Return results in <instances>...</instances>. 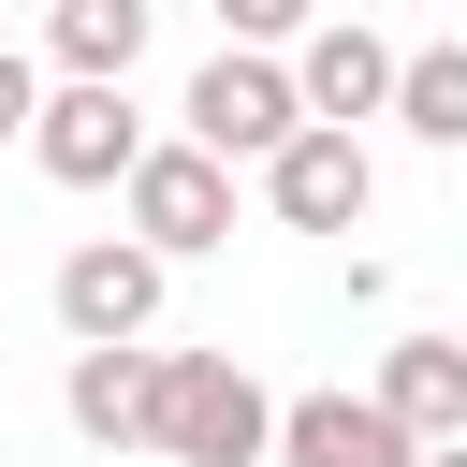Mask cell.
<instances>
[{
  "instance_id": "cell-1",
  "label": "cell",
  "mask_w": 467,
  "mask_h": 467,
  "mask_svg": "<svg viewBox=\"0 0 467 467\" xmlns=\"http://www.w3.org/2000/svg\"><path fill=\"white\" fill-rule=\"evenodd\" d=\"M277 423H292V409H277L234 350H175V365H161V452H175V467H263Z\"/></svg>"
},
{
  "instance_id": "cell-2",
  "label": "cell",
  "mask_w": 467,
  "mask_h": 467,
  "mask_svg": "<svg viewBox=\"0 0 467 467\" xmlns=\"http://www.w3.org/2000/svg\"><path fill=\"white\" fill-rule=\"evenodd\" d=\"M175 117H190V146H204V161H292V146L321 131V117H306V88H292L277 58H248V44H219V58L190 73V102H175Z\"/></svg>"
},
{
  "instance_id": "cell-3",
  "label": "cell",
  "mask_w": 467,
  "mask_h": 467,
  "mask_svg": "<svg viewBox=\"0 0 467 467\" xmlns=\"http://www.w3.org/2000/svg\"><path fill=\"white\" fill-rule=\"evenodd\" d=\"M161 248L146 234H88L73 263H58V336L73 350H146V321H161Z\"/></svg>"
},
{
  "instance_id": "cell-4",
  "label": "cell",
  "mask_w": 467,
  "mask_h": 467,
  "mask_svg": "<svg viewBox=\"0 0 467 467\" xmlns=\"http://www.w3.org/2000/svg\"><path fill=\"white\" fill-rule=\"evenodd\" d=\"M117 204H131V234H146L161 263H204V248H234V161H204L190 131H175V146H146V175H131Z\"/></svg>"
},
{
  "instance_id": "cell-5",
  "label": "cell",
  "mask_w": 467,
  "mask_h": 467,
  "mask_svg": "<svg viewBox=\"0 0 467 467\" xmlns=\"http://www.w3.org/2000/svg\"><path fill=\"white\" fill-rule=\"evenodd\" d=\"M292 88H306V117H321V131H350V117H394V88H409V44H379L365 15H321V29L292 44Z\"/></svg>"
},
{
  "instance_id": "cell-6",
  "label": "cell",
  "mask_w": 467,
  "mask_h": 467,
  "mask_svg": "<svg viewBox=\"0 0 467 467\" xmlns=\"http://www.w3.org/2000/svg\"><path fill=\"white\" fill-rule=\"evenodd\" d=\"M29 161H44L58 190H131V175H146V117H131V88H58L44 131H29Z\"/></svg>"
},
{
  "instance_id": "cell-7",
  "label": "cell",
  "mask_w": 467,
  "mask_h": 467,
  "mask_svg": "<svg viewBox=\"0 0 467 467\" xmlns=\"http://www.w3.org/2000/svg\"><path fill=\"white\" fill-rule=\"evenodd\" d=\"M263 204H277L292 234H365V204H379V161H365V131H306L292 161H263Z\"/></svg>"
},
{
  "instance_id": "cell-8",
  "label": "cell",
  "mask_w": 467,
  "mask_h": 467,
  "mask_svg": "<svg viewBox=\"0 0 467 467\" xmlns=\"http://www.w3.org/2000/svg\"><path fill=\"white\" fill-rule=\"evenodd\" d=\"M161 365L175 350H73V379H58L73 438L88 452H161Z\"/></svg>"
},
{
  "instance_id": "cell-9",
  "label": "cell",
  "mask_w": 467,
  "mask_h": 467,
  "mask_svg": "<svg viewBox=\"0 0 467 467\" xmlns=\"http://www.w3.org/2000/svg\"><path fill=\"white\" fill-rule=\"evenodd\" d=\"M277 467H423V438H409L379 394H292Z\"/></svg>"
},
{
  "instance_id": "cell-10",
  "label": "cell",
  "mask_w": 467,
  "mask_h": 467,
  "mask_svg": "<svg viewBox=\"0 0 467 467\" xmlns=\"http://www.w3.org/2000/svg\"><path fill=\"white\" fill-rule=\"evenodd\" d=\"M365 394H379V409H394L423 452H452V438H467V336H394Z\"/></svg>"
},
{
  "instance_id": "cell-11",
  "label": "cell",
  "mask_w": 467,
  "mask_h": 467,
  "mask_svg": "<svg viewBox=\"0 0 467 467\" xmlns=\"http://www.w3.org/2000/svg\"><path fill=\"white\" fill-rule=\"evenodd\" d=\"M44 58H58V88H131L146 0H58V15H44Z\"/></svg>"
},
{
  "instance_id": "cell-12",
  "label": "cell",
  "mask_w": 467,
  "mask_h": 467,
  "mask_svg": "<svg viewBox=\"0 0 467 467\" xmlns=\"http://www.w3.org/2000/svg\"><path fill=\"white\" fill-rule=\"evenodd\" d=\"M394 117H409L423 146H467V29L409 44V88H394Z\"/></svg>"
},
{
  "instance_id": "cell-13",
  "label": "cell",
  "mask_w": 467,
  "mask_h": 467,
  "mask_svg": "<svg viewBox=\"0 0 467 467\" xmlns=\"http://www.w3.org/2000/svg\"><path fill=\"white\" fill-rule=\"evenodd\" d=\"M44 102H58V88H44V73L0 44V146H15V131H44Z\"/></svg>"
},
{
  "instance_id": "cell-14",
  "label": "cell",
  "mask_w": 467,
  "mask_h": 467,
  "mask_svg": "<svg viewBox=\"0 0 467 467\" xmlns=\"http://www.w3.org/2000/svg\"><path fill=\"white\" fill-rule=\"evenodd\" d=\"M423 467H467V438H452V452H423Z\"/></svg>"
}]
</instances>
